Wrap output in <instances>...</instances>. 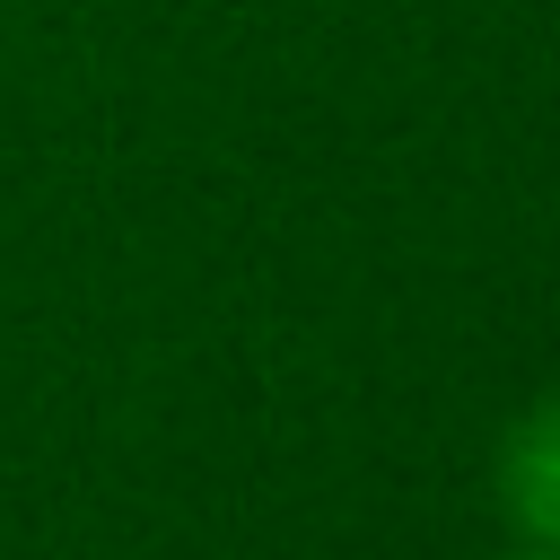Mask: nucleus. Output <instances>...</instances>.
Listing matches in <instances>:
<instances>
[{"label": "nucleus", "instance_id": "2", "mask_svg": "<svg viewBox=\"0 0 560 560\" xmlns=\"http://www.w3.org/2000/svg\"><path fill=\"white\" fill-rule=\"evenodd\" d=\"M516 560H560V551H516Z\"/></svg>", "mask_w": 560, "mask_h": 560}, {"label": "nucleus", "instance_id": "1", "mask_svg": "<svg viewBox=\"0 0 560 560\" xmlns=\"http://www.w3.org/2000/svg\"><path fill=\"white\" fill-rule=\"evenodd\" d=\"M490 490H499L508 525L525 534V551H560V394H542L508 420Z\"/></svg>", "mask_w": 560, "mask_h": 560}]
</instances>
